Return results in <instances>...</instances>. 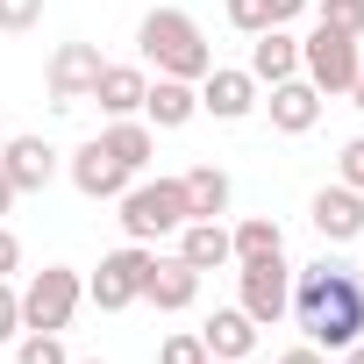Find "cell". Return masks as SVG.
I'll list each match as a JSON object with an SVG mask.
<instances>
[{
  "instance_id": "cell-1",
  "label": "cell",
  "mask_w": 364,
  "mask_h": 364,
  "mask_svg": "<svg viewBox=\"0 0 364 364\" xmlns=\"http://www.w3.org/2000/svg\"><path fill=\"white\" fill-rule=\"evenodd\" d=\"M293 321H300V336L314 343V350H350L357 336H364V279L350 272V264H307V272H293V307H286Z\"/></svg>"
},
{
  "instance_id": "cell-2",
  "label": "cell",
  "mask_w": 364,
  "mask_h": 364,
  "mask_svg": "<svg viewBox=\"0 0 364 364\" xmlns=\"http://www.w3.org/2000/svg\"><path fill=\"white\" fill-rule=\"evenodd\" d=\"M136 43H143V65H157V79H193L200 86L215 72V50H208V36L186 8H150Z\"/></svg>"
},
{
  "instance_id": "cell-3",
  "label": "cell",
  "mask_w": 364,
  "mask_h": 364,
  "mask_svg": "<svg viewBox=\"0 0 364 364\" xmlns=\"http://www.w3.org/2000/svg\"><path fill=\"white\" fill-rule=\"evenodd\" d=\"M114 208H122V236L129 243H157V236H178V229L193 222L178 178H129V193Z\"/></svg>"
},
{
  "instance_id": "cell-4",
  "label": "cell",
  "mask_w": 364,
  "mask_h": 364,
  "mask_svg": "<svg viewBox=\"0 0 364 364\" xmlns=\"http://www.w3.org/2000/svg\"><path fill=\"white\" fill-rule=\"evenodd\" d=\"M79 300H86V279L72 272V264H43V272H29V286H22V328H72V314H79Z\"/></svg>"
},
{
  "instance_id": "cell-5",
  "label": "cell",
  "mask_w": 364,
  "mask_h": 364,
  "mask_svg": "<svg viewBox=\"0 0 364 364\" xmlns=\"http://www.w3.org/2000/svg\"><path fill=\"white\" fill-rule=\"evenodd\" d=\"M236 307L257 328H279L286 321V307H293V264H286V250L279 257H257V264H236Z\"/></svg>"
},
{
  "instance_id": "cell-6",
  "label": "cell",
  "mask_w": 364,
  "mask_h": 364,
  "mask_svg": "<svg viewBox=\"0 0 364 364\" xmlns=\"http://www.w3.org/2000/svg\"><path fill=\"white\" fill-rule=\"evenodd\" d=\"M300 79H307L321 100L350 93V86H357V36H336V29L314 22V36H300Z\"/></svg>"
},
{
  "instance_id": "cell-7",
  "label": "cell",
  "mask_w": 364,
  "mask_h": 364,
  "mask_svg": "<svg viewBox=\"0 0 364 364\" xmlns=\"http://www.w3.org/2000/svg\"><path fill=\"white\" fill-rule=\"evenodd\" d=\"M150 243H122V250H107L100 257V272L86 279V300L100 307V314H122V307H136L143 300V272H150Z\"/></svg>"
},
{
  "instance_id": "cell-8",
  "label": "cell",
  "mask_w": 364,
  "mask_h": 364,
  "mask_svg": "<svg viewBox=\"0 0 364 364\" xmlns=\"http://www.w3.org/2000/svg\"><path fill=\"white\" fill-rule=\"evenodd\" d=\"M100 43H58L50 50V72H43V86H50V107H79V100H93V79H100Z\"/></svg>"
},
{
  "instance_id": "cell-9",
  "label": "cell",
  "mask_w": 364,
  "mask_h": 364,
  "mask_svg": "<svg viewBox=\"0 0 364 364\" xmlns=\"http://www.w3.org/2000/svg\"><path fill=\"white\" fill-rule=\"evenodd\" d=\"M65 171H72V186H79L86 200H122V193H129V171H122V157H114L100 136H93V143H79Z\"/></svg>"
},
{
  "instance_id": "cell-10",
  "label": "cell",
  "mask_w": 364,
  "mask_h": 364,
  "mask_svg": "<svg viewBox=\"0 0 364 364\" xmlns=\"http://www.w3.org/2000/svg\"><path fill=\"white\" fill-rule=\"evenodd\" d=\"M307 222H314V236H321V243H357V236H364V193H350L343 178H336V186H321V193H314Z\"/></svg>"
},
{
  "instance_id": "cell-11",
  "label": "cell",
  "mask_w": 364,
  "mask_h": 364,
  "mask_svg": "<svg viewBox=\"0 0 364 364\" xmlns=\"http://www.w3.org/2000/svg\"><path fill=\"white\" fill-rule=\"evenodd\" d=\"M143 300H150L157 314H186V307L200 300V272H193L186 257H150V272H143Z\"/></svg>"
},
{
  "instance_id": "cell-12",
  "label": "cell",
  "mask_w": 364,
  "mask_h": 364,
  "mask_svg": "<svg viewBox=\"0 0 364 364\" xmlns=\"http://www.w3.org/2000/svg\"><path fill=\"white\" fill-rule=\"evenodd\" d=\"M200 114H215V122H250V114H257V79L215 65V72L200 79Z\"/></svg>"
},
{
  "instance_id": "cell-13",
  "label": "cell",
  "mask_w": 364,
  "mask_h": 364,
  "mask_svg": "<svg viewBox=\"0 0 364 364\" xmlns=\"http://www.w3.org/2000/svg\"><path fill=\"white\" fill-rule=\"evenodd\" d=\"M0 171L15 178V193H43L58 178V150L43 136H8V143H0Z\"/></svg>"
},
{
  "instance_id": "cell-14",
  "label": "cell",
  "mask_w": 364,
  "mask_h": 364,
  "mask_svg": "<svg viewBox=\"0 0 364 364\" xmlns=\"http://www.w3.org/2000/svg\"><path fill=\"white\" fill-rule=\"evenodd\" d=\"M257 86H279V79H300V36L293 29H257L250 36V65H243Z\"/></svg>"
},
{
  "instance_id": "cell-15",
  "label": "cell",
  "mask_w": 364,
  "mask_h": 364,
  "mask_svg": "<svg viewBox=\"0 0 364 364\" xmlns=\"http://www.w3.org/2000/svg\"><path fill=\"white\" fill-rule=\"evenodd\" d=\"M143 93H150V72L143 65H100L93 79V107L114 122V114H143Z\"/></svg>"
},
{
  "instance_id": "cell-16",
  "label": "cell",
  "mask_w": 364,
  "mask_h": 364,
  "mask_svg": "<svg viewBox=\"0 0 364 364\" xmlns=\"http://www.w3.org/2000/svg\"><path fill=\"white\" fill-rule=\"evenodd\" d=\"M200 114V86L193 79H150V93H143V122L150 129H186Z\"/></svg>"
},
{
  "instance_id": "cell-17",
  "label": "cell",
  "mask_w": 364,
  "mask_h": 364,
  "mask_svg": "<svg viewBox=\"0 0 364 364\" xmlns=\"http://www.w3.org/2000/svg\"><path fill=\"white\" fill-rule=\"evenodd\" d=\"M171 257H186L193 272H222V264H236V243H229V229H222V222L193 215L186 229H178V250H171Z\"/></svg>"
},
{
  "instance_id": "cell-18",
  "label": "cell",
  "mask_w": 364,
  "mask_h": 364,
  "mask_svg": "<svg viewBox=\"0 0 364 364\" xmlns=\"http://www.w3.org/2000/svg\"><path fill=\"white\" fill-rule=\"evenodd\" d=\"M264 107H272V129H279V136H307V129L321 122V93H314L307 79H279Z\"/></svg>"
},
{
  "instance_id": "cell-19",
  "label": "cell",
  "mask_w": 364,
  "mask_h": 364,
  "mask_svg": "<svg viewBox=\"0 0 364 364\" xmlns=\"http://www.w3.org/2000/svg\"><path fill=\"white\" fill-rule=\"evenodd\" d=\"M100 143L122 157V171H129V178H143V164L157 157V129H150L143 114H114V122L100 129Z\"/></svg>"
},
{
  "instance_id": "cell-20",
  "label": "cell",
  "mask_w": 364,
  "mask_h": 364,
  "mask_svg": "<svg viewBox=\"0 0 364 364\" xmlns=\"http://www.w3.org/2000/svg\"><path fill=\"white\" fill-rule=\"evenodd\" d=\"M200 343H208V357L243 364V357L257 350V321H250L243 307H215V314H208V328H200Z\"/></svg>"
},
{
  "instance_id": "cell-21",
  "label": "cell",
  "mask_w": 364,
  "mask_h": 364,
  "mask_svg": "<svg viewBox=\"0 0 364 364\" xmlns=\"http://www.w3.org/2000/svg\"><path fill=\"white\" fill-rule=\"evenodd\" d=\"M178 186H186V208H193V215H208V222L229 215V171H222V164H193Z\"/></svg>"
},
{
  "instance_id": "cell-22",
  "label": "cell",
  "mask_w": 364,
  "mask_h": 364,
  "mask_svg": "<svg viewBox=\"0 0 364 364\" xmlns=\"http://www.w3.org/2000/svg\"><path fill=\"white\" fill-rule=\"evenodd\" d=\"M229 243H236V264H257V257H279V250H286V229H279L272 215H243V222L229 229Z\"/></svg>"
},
{
  "instance_id": "cell-23",
  "label": "cell",
  "mask_w": 364,
  "mask_h": 364,
  "mask_svg": "<svg viewBox=\"0 0 364 364\" xmlns=\"http://www.w3.org/2000/svg\"><path fill=\"white\" fill-rule=\"evenodd\" d=\"M15 364H72V357H65V336L58 328H22L15 336Z\"/></svg>"
},
{
  "instance_id": "cell-24",
  "label": "cell",
  "mask_w": 364,
  "mask_h": 364,
  "mask_svg": "<svg viewBox=\"0 0 364 364\" xmlns=\"http://www.w3.org/2000/svg\"><path fill=\"white\" fill-rule=\"evenodd\" d=\"M314 22L336 29V36H357V43H364V0H314Z\"/></svg>"
},
{
  "instance_id": "cell-25",
  "label": "cell",
  "mask_w": 364,
  "mask_h": 364,
  "mask_svg": "<svg viewBox=\"0 0 364 364\" xmlns=\"http://www.w3.org/2000/svg\"><path fill=\"white\" fill-rule=\"evenodd\" d=\"M157 364H208V343H200V328H178V336H164V343H157Z\"/></svg>"
},
{
  "instance_id": "cell-26",
  "label": "cell",
  "mask_w": 364,
  "mask_h": 364,
  "mask_svg": "<svg viewBox=\"0 0 364 364\" xmlns=\"http://www.w3.org/2000/svg\"><path fill=\"white\" fill-rule=\"evenodd\" d=\"M229 29H243V36L279 29V22H272V0H229Z\"/></svg>"
},
{
  "instance_id": "cell-27",
  "label": "cell",
  "mask_w": 364,
  "mask_h": 364,
  "mask_svg": "<svg viewBox=\"0 0 364 364\" xmlns=\"http://www.w3.org/2000/svg\"><path fill=\"white\" fill-rule=\"evenodd\" d=\"M36 22H43V0H0V29H8V36H22Z\"/></svg>"
},
{
  "instance_id": "cell-28",
  "label": "cell",
  "mask_w": 364,
  "mask_h": 364,
  "mask_svg": "<svg viewBox=\"0 0 364 364\" xmlns=\"http://www.w3.org/2000/svg\"><path fill=\"white\" fill-rule=\"evenodd\" d=\"M336 178H343L350 193H364V136H350V143H343V157H336Z\"/></svg>"
},
{
  "instance_id": "cell-29",
  "label": "cell",
  "mask_w": 364,
  "mask_h": 364,
  "mask_svg": "<svg viewBox=\"0 0 364 364\" xmlns=\"http://www.w3.org/2000/svg\"><path fill=\"white\" fill-rule=\"evenodd\" d=\"M15 336H22V293L0 279V343H15Z\"/></svg>"
},
{
  "instance_id": "cell-30",
  "label": "cell",
  "mask_w": 364,
  "mask_h": 364,
  "mask_svg": "<svg viewBox=\"0 0 364 364\" xmlns=\"http://www.w3.org/2000/svg\"><path fill=\"white\" fill-rule=\"evenodd\" d=\"M22 272V243H15V229L0 222V279H15Z\"/></svg>"
},
{
  "instance_id": "cell-31",
  "label": "cell",
  "mask_w": 364,
  "mask_h": 364,
  "mask_svg": "<svg viewBox=\"0 0 364 364\" xmlns=\"http://www.w3.org/2000/svg\"><path fill=\"white\" fill-rule=\"evenodd\" d=\"M300 15H307V0H272V22H279V29H286V22H300Z\"/></svg>"
},
{
  "instance_id": "cell-32",
  "label": "cell",
  "mask_w": 364,
  "mask_h": 364,
  "mask_svg": "<svg viewBox=\"0 0 364 364\" xmlns=\"http://www.w3.org/2000/svg\"><path fill=\"white\" fill-rule=\"evenodd\" d=\"M279 364H328V350H314V343H300V350H286Z\"/></svg>"
},
{
  "instance_id": "cell-33",
  "label": "cell",
  "mask_w": 364,
  "mask_h": 364,
  "mask_svg": "<svg viewBox=\"0 0 364 364\" xmlns=\"http://www.w3.org/2000/svg\"><path fill=\"white\" fill-rule=\"evenodd\" d=\"M350 107L364 114V43H357V86H350Z\"/></svg>"
},
{
  "instance_id": "cell-34",
  "label": "cell",
  "mask_w": 364,
  "mask_h": 364,
  "mask_svg": "<svg viewBox=\"0 0 364 364\" xmlns=\"http://www.w3.org/2000/svg\"><path fill=\"white\" fill-rule=\"evenodd\" d=\"M15 200H22V193H15V178H8V171H0V215H8Z\"/></svg>"
},
{
  "instance_id": "cell-35",
  "label": "cell",
  "mask_w": 364,
  "mask_h": 364,
  "mask_svg": "<svg viewBox=\"0 0 364 364\" xmlns=\"http://www.w3.org/2000/svg\"><path fill=\"white\" fill-rule=\"evenodd\" d=\"M336 364H364V336H357L350 350H336Z\"/></svg>"
},
{
  "instance_id": "cell-36",
  "label": "cell",
  "mask_w": 364,
  "mask_h": 364,
  "mask_svg": "<svg viewBox=\"0 0 364 364\" xmlns=\"http://www.w3.org/2000/svg\"><path fill=\"white\" fill-rule=\"evenodd\" d=\"M72 364H107V357H72Z\"/></svg>"
},
{
  "instance_id": "cell-37",
  "label": "cell",
  "mask_w": 364,
  "mask_h": 364,
  "mask_svg": "<svg viewBox=\"0 0 364 364\" xmlns=\"http://www.w3.org/2000/svg\"><path fill=\"white\" fill-rule=\"evenodd\" d=\"M208 364H229V357H208Z\"/></svg>"
},
{
  "instance_id": "cell-38",
  "label": "cell",
  "mask_w": 364,
  "mask_h": 364,
  "mask_svg": "<svg viewBox=\"0 0 364 364\" xmlns=\"http://www.w3.org/2000/svg\"><path fill=\"white\" fill-rule=\"evenodd\" d=\"M0 143H8V129H0Z\"/></svg>"
}]
</instances>
